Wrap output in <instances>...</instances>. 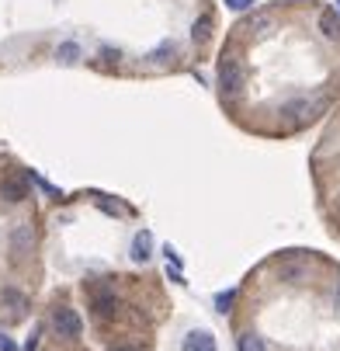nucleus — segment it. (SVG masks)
<instances>
[{
  "mask_svg": "<svg viewBox=\"0 0 340 351\" xmlns=\"http://www.w3.org/2000/svg\"><path fill=\"white\" fill-rule=\"evenodd\" d=\"M0 195H4V202L18 206L31 195V174H8L4 184H0Z\"/></svg>",
  "mask_w": 340,
  "mask_h": 351,
  "instance_id": "obj_3",
  "label": "nucleus"
},
{
  "mask_svg": "<svg viewBox=\"0 0 340 351\" xmlns=\"http://www.w3.org/2000/svg\"><path fill=\"white\" fill-rule=\"evenodd\" d=\"M184 351H219V344H215V337L209 334V330H191V334H184V344H181Z\"/></svg>",
  "mask_w": 340,
  "mask_h": 351,
  "instance_id": "obj_5",
  "label": "nucleus"
},
{
  "mask_svg": "<svg viewBox=\"0 0 340 351\" xmlns=\"http://www.w3.org/2000/svg\"><path fill=\"white\" fill-rule=\"evenodd\" d=\"M250 4H254V0H226V8H229V11H247Z\"/></svg>",
  "mask_w": 340,
  "mask_h": 351,
  "instance_id": "obj_16",
  "label": "nucleus"
},
{
  "mask_svg": "<svg viewBox=\"0 0 340 351\" xmlns=\"http://www.w3.org/2000/svg\"><path fill=\"white\" fill-rule=\"evenodd\" d=\"M236 348H239V351H267L264 337H261V334H254V330H243V334L236 337Z\"/></svg>",
  "mask_w": 340,
  "mask_h": 351,
  "instance_id": "obj_10",
  "label": "nucleus"
},
{
  "mask_svg": "<svg viewBox=\"0 0 340 351\" xmlns=\"http://www.w3.org/2000/svg\"><path fill=\"white\" fill-rule=\"evenodd\" d=\"M323 108V101L316 97V101H309V97H302V101H291V105H285L281 112L288 115V119H296V122H309L316 112Z\"/></svg>",
  "mask_w": 340,
  "mask_h": 351,
  "instance_id": "obj_4",
  "label": "nucleus"
},
{
  "mask_svg": "<svg viewBox=\"0 0 340 351\" xmlns=\"http://www.w3.org/2000/svg\"><path fill=\"white\" fill-rule=\"evenodd\" d=\"M31 243H35V233H31V226H28V223H21V226L11 233V250H14L18 258H25L28 250H31Z\"/></svg>",
  "mask_w": 340,
  "mask_h": 351,
  "instance_id": "obj_6",
  "label": "nucleus"
},
{
  "mask_svg": "<svg viewBox=\"0 0 340 351\" xmlns=\"http://www.w3.org/2000/svg\"><path fill=\"white\" fill-rule=\"evenodd\" d=\"M94 313L97 317H115L118 313V299L115 295H97L94 299Z\"/></svg>",
  "mask_w": 340,
  "mask_h": 351,
  "instance_id": "obj_11",
  "label": "nucleus"
},
{
  "mask_svg": "<svg viewBox=\"0 0 340 351\" xmlns=\"http://www.w3.org/2000/svg\"><path fill=\"white\" fill-rule=\"evenodd\" d=\"M337 14H340V0H337Z\"/></svg>",
  "mask_w": 340,
  "mask_h": 351,
  "instance_id": "obj_20",
  "label": "nucleus"
},
{
  "mask_svg": "<svg viewBox=\"0 0 340 351\" xmlns=\"http://www.w3.org/2000/svg\"><path fill=\"white\" fill-rule=\"evenodd\" d=\"M243 84H247V70H243L236 60H222L219 63V90H222V97H236L243 90Z\"/></svg>",
  "mask_w": 340,
  "mask_h": 351,
  "instance_id": "obj_1",
  "label": "nucleus"
},
{
  "mask_svg": "<svg viewBox=\"0 0 340 351\" xmlns=\"http://www.w3.org/2000/svg\"><path fill=\"white\" fill-rule=\"evenodd\" d=\"M233 295H236V292H219V295H215V306H219V313H229Z\"/></svg>",
  "mask_w": 340,
  "mask_h": 351,
  "instance_id": "obj_15",
  "label": "nucleus"
},
{
  "mask_svg": "<svg viewBox=\"0 0 340 351\" xmlns=\"http://www.w3.org/2000/svg\"><path fill=\"white\" fill-rule=\"evenodd\" d=\"M0 351H18V344H14V341L4 334V330H0Z\"/></svg>",
  "mask_w": 340,
  "mask_h": 351,
  "instance_id": "obj_17",
  "label": "nucleus"
},
{
  "mask_svg": "<svg viewBox=\"0 0 340 351\" xmlns=\"http://www.w3.org/2000/svg\"><path fill=\"white\" fill-rule=\"evenodd\" d=\"M150 56H153V63H167V60L174 56V42H164L160 49H153V53H150Z\"/></svg>",
  "mask_w": 340,
  "mask_h": 351,
  "instance_id": "obj_14",
  "label": "nucleus"
},
{
  "mask_svg": "<svg viewBox=\"0 0 340 351\" xmlns=\"http://www.w3.org/2000/svg\"><path fill=\"white\" fill-rule=\"evenodd\" d=\"M319 32L326 38H340V14H337V8H330V11L319 14Z\"/></svg>",
  "mask_w": 340,
  "mask_h": 351,
  "instance_id": "obj_9",
  "label": "nucleus"
},
{
  "mask_svg": "<svg viewBox=\"0 0 340 351\" xmlns=\"http://www.w3.org/2000/svg\"><path fill=\"white\" fill-rule=\"evenodd\" d=\"M112 351H135V348H129V344H115Z\"/></svg>",
  "mask_w": 340,
  "mask_h": 351,
  "instance_id": "obj_19",
  "label": "nucleus"
},
{
  "mask_svg": "<svg viewBox=\"0 0 340 351\" xmlns=\"http://www.w3.org/2000/svg\"><path fill=\"white\" fill-rule=\"evenodd\" d=\"M80 56H83V49H80L77 42H60V45H56V63H63V66L80 63Z\"/></svg>",
  "mask_w": 340,
  "mask_h": 351,
  "instance_id": "obj_8",
  "label": "nucleus"
},
{
  "mask_svg": "<svg viewBox=\"0 0 340 351\" xmlns=\"http://www.w3.org/2000/svg\"><path fill=\"white\" fill-rule=\"evenodd\" d=\"M209 32H212V18H209V14H202L198 21H194V28H191V38H194V42H205V38H209Z\"/></svg>",
  "mask_w": 340,
  "mask_h": 351,
  "instance_id": "obj_12",
  "label": "nucleus"
},
{
  "mask_svg": "<svg viewBox=\"0 0 340 351\" xmlns=\"http://www.w3.org/2000/svg\"><path fill=\"white\" fill-rule=\"evenodd\" d=\"M53 330L60 337H66V341H77L83 334V320H80V313L73 306H56L53 310Z\"/></svg>",
  "mask_w": 340,
  "mask_h": 351,
  "instance_id": "obj_2",
  "label": "nucleus"
},
{
  "mask_svg": "<svg viewBox=\"0 0 340 351\" xmlns=\"http://www.w3.org/2000/svg\"><path fill=\"white\" fill-rule=\"evenodd\" d=\"M35 348H38V330H35V334L28 337V344H25V351H35Z\"/></svg>",
  "mask_w": 340,
  "mask_h": 351,
  "instance_id": "obj_18",
  "label": "nucleus"
},
{
  "mask_svg": "<svg viewBox=\"0 0 340 351\" xmlns=\"http://www.w3.org/2000/svg\"><path fill=\"white\" fill-rule=\"evenodd\" d=\"M150 254H153V237L150 230H139L132 237V261H150Z\"/></svg>",
  "mask_w": 340,
  "mask_h": 351,
  "instance_id": "obj_7",
  "label": "nucleus"
},
{
  "mask_svg": "<svg viewBox=\"0 0 340 351\" xmlns=\"http://www.w3.org/2000/svg\"><path fill=\"white\" fill-rule=\"evenodd\" d=\"M4 299L11 303V310H14L18 317L25 313V295H21V292H14V289H4Z\"/></svg>",
  "mask_w": 340,
  "mask_h": 351,
  "instance_id": "obj_13",
  "label": "nucleus"
}]
</instances>
